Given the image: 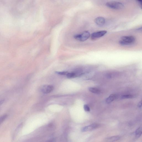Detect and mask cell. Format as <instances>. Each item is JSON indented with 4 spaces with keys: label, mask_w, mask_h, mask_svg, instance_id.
I'll return each mask as SVG.
<instances>
[{
    "label": "cell",
    "mask_w": 142,
    "mask_h": 142,
    "mask_svg": "<svg viewBox=\"0 0 142 142\" xmlns=\"http://www.w3.org/2000/svg\"><path fill=\"white\" fill-rule=\"evenodd\" d=\"M135 38L132 36H125L122 37L119 41L120 44L122 45H128L133 43Z\"/></svg>",
    "instance_id": "cell-1"
},
{
    "label": "cell",
    "mask_w": 142,
    "mask_h": 142,
    "mask_svg": "<svg viewBox=\"0 0 142 142\" xmlns=\"http://www.w3.org/2000/svg\"><path fill=\"white\" fill-rule=\"evenodd\" d=\"M106 6L109 8L114 9H122L124 7L123 4L120 2L116 1H111L107 3L106 4Z\"/></svg>",
    "instance_id": "cell-2"
},
{
    "label": "cell",
    "mask_w": 142,
    "mask_h": 142,
    "mask_svg": "<svg viewBox=\"0 0 142 142\" xmlns=\"http://www.w3.org/2000/svg\"><path fill=\"white\" fill-rule=\"evenodd\" d=\"M90 35V33L88 31H85L81 34L75 35L74 38L75 39L81 42H84L88 39Z\"/></svg>",
    "instance_id": "cell-3"
},
{
    "label": "cell",
    "mask_w": 142,
    "mask_h": 142,
    "mask_svg": "<svg viewBox=\"0 0 142 142\" xmlns=\"http://www.w3.org/2000/svg\"><path fill=\"white\" fill-rule=\"evenodd\" d=\"M107 33L106 31H102L93 33L91 35V38L93 40L96 39L103 36Z\"/></svg>",
    "instance_id": "cell-4"
},
{
    "label": "cell",
    "mask_w": 142,
    "mask_h": 142,
    "mask_svg": "<svg viewBox=\"0 0 142 142\" xmlns=\"http://www.w3.org/2000/svg\"><path fill=\"white\" fill-rule=\"evenodd\" d=\"M53 89L54 87L53 86L51 85H46L42 87L41 90L43 93L48 94L51 92Z\"/></svg>",
    "instance_id": "cell-5"
},
{
    "label": "cell",
    "mask_w": 142,
    "mask_h": 142,
    "mask_svg": "<svg viewBox=\"0 0 142 142\" xmlns=\"http://www.w3.org/2000/svg\"><path fill=\"white\" fill-rule=\"evenodd\" d=\"M98 127V125L97 124L94 123V124L86 126L82 128L81 129V131L86 132L91 131V130L96 129Z\"/></svg>",
    "instance_id": "cell-6"
},
{
    "label": "cell",
    "mask_w": 142,
    "mask_h": 142,
    "mask_svg": "<svg viewBox=\"0 0 142 142\" xmlns=\"http://www.w3.org/2000/svg\"><path fill=\"white\" fill-rule=\"evenodd\" d=\"M95 22L96 24L98 26H101L104 25V24L105 20L104 18L99 17L96 18Z\"/></svg>",
    "instance_id": "cell-7"
},
{
    "label": "cell",
    "mask_w": 142,
    "mask_h": 142,
    "mask_svg": "<svg viewBox=\"0 0 142 142\" xmlns=\"http://www.w3.org/2000/svg\"><path fill=\"white\" fill-rule=\"evenodd\" d=\"M117 98V95L115 94H112L108 97L106 100V102L107 104H109L116 99Z\"/></svg>",
    "instance_id": "cell-8"
},
{
    "label": "cell",
    "mask_w": 142,
    "mask_h": 142,
    "mask_svg": "<svg viewBox=\"0 0 142 142\" xmlns=\"http://www.w3.org/2000/svg\"><path fill=\"white\" fill-rule=\"evenodd\" d=\"M142 134V127L137 129L135 132V135L137 138H139Z\"/></svg>",
    "instance_id": "cell-9"
},
{
    "label": "cell",
    "mask_w": 142,
    "mask_h": 142,
    "mask_svg": "<svg viewBox=\"0 0 142 142\" xmlns=\"http://www.w3.org/2000/svg\"><path fill=\"white\" fill-rule=\"evenodd\" d=\"M120 138V136H116L108 138L107 140L109 142H114L118 140Z\"/></svg>",
    "instance_id": "cell-10"
},
{
    "label": "cell",
    "mask_w": 142,
    "mask_h": 142,
    "mask_svg": "<svg viewBox=\"0 0 142 142\" xmlns=\"http://www.w3.org/2000/svg\"><path fill=\"white\" fill-rule=\"evenodd\" d=\"M77 75L76 73L75 72H68L66 75V76L68 78H73L76 77Z\"/></svg>",
    "instance_id": "cell-11"
},
{
    "label": "cell",
    "mask_w": 142,
    "mask_h": 142,
    "mask_svg": "<svg viewBox=\"0 0 142 142\" xmlns=\"http://www.w3.org/2000/svg\"><path fill=\"white\" fill-rule=\"evenodd\" d=\"M89 91L91 92L94 93L98 94L100 93V91L97 89L90 88H89Z\"/></svg>",
    "instance_id": "cell-12"
},
{
    "label": "cell",
    "mask_w": 142,
    "mask_h": 142,
    "mask_svg": "<svg viewBox=\"0 0 142 142\" xmlns=\"http://www.w3.org/2000/svg\"><path fill=\"white\" fill-rule=\"evenodd\" d=\"M134 95H123L121 96V98L122 99H127V98H133L134 97Z\"/></svg>",
    "instance_id": "cell-13"
},
{
    "label": "cell",
    "mask_w": 142,
    "mask_h": 142,
    "mask_svg": "<svg viewBox=\"0 0 142 142\" xmlns=\"http://www.w3.org/2000/svg\"><path fill=\"white\" fill-rule=\"evenodd\" d=\"M68 72L66 71H63L56 72L57 74L61 75H66L68 74Z\"/></svg>",
    "instance_id": "cell-14"
},
{
    "label": "cell",
    "mask_w": 142,
    "mask_h": 142,
    "mask_svg": "<svg viewBox=\"0 0 142 142\" xmlns=\"http://www.w3.org/2000/svg\"><path fill=\"white\" fill-rule=\"evenodd\" d=\"M84 110L86 112H89L90 111V108L88 106V105H84Z\"/></svg>",
    "instance_id": "cell-15"
},
{
    "label": "cell",
    "mask_w": 142,
    "mask_h": 142,
    "mask_svg": "<svg viewBox=\"0 0 142 142\" xmlns=\"http://www.w3.org/2000/svg\"><path fill=\"white\" fill-rule=\"evenodd\" d=\"M7 115H5L1 117L0 118V123L3 122L4 121L5 119L7 117Z\"/></svg>",
    "instance_id": "cell-16"
},
{
    "label": "cell",
    "mask_w": 142,
    "mask_h": 142,
    "mask_svg": "<svg viewBox=\"0 0 142 142\" xmlns=\"http://www.w3.org/2000/svg\"><path fill=\"white\" fill-rule=\"evenodd\" d=\"M137 106L139 108H141L142 107V100L140 102L138 105H137Z\"/></svg>",
    "instance_id": "cell-17"
},
{
    "label": "cell",
    "mask_w": 142,
    "mask_h": 142,
    "mask_svg": "<svg viewBox=\"0 0 142 142\" xmlns=\"http://www.w3.org/2000/svg\"><path fill=\"white\" fill-rule=\"evenodd\" d=\"M139 30L141 31H142V27H141L139 29Z\"/></svg>",
    "instance_id": "cell-18"
},
{
    "label": "cell",
    "mask_w": 142,
    "mask_h": 142,
    "mask_svg": "<svg viewBox=\"0 0 142 142\" xmlns=\"http://www.w3.org/2000/svg\"><path fill=\"white\" fill-rule=\"evenodd\" d=\"M137 0L140 2L141 3V2H142V0Z\"/></svg>",
    "instance_id": "cell-19"
},
{
    "label": "cell",
    "mask_w": 142,
    "mask_h": 142,
    "mask_svg": "<svg viewBox=\"0 0 142 142\" xmlns=\"http://www.w3.org/2000/svg\"><path fill=\"white\" fill-rule=\"evenodd\" d=\"M141 7L142 9V2H141Z\"/></svg>",
    "instance_id": "cell-20"
}]
</instances>
